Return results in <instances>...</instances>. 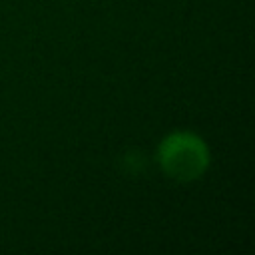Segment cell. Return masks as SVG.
<instances>
[{"label":"cell","mask_w":255,"mask_h":255,"mask_svg":"<svg viewBox=\"0 0 255 255\" xmlns=\"http://www.w3.org/2000/svg\"><path fill=\"white\" fill-rule=\"evenodd\" d=\"M159 161L167 175L175 179H193L207 165L203 143L191 133H175L167 137L159 149Z\"/></svg>","instance_id":"obj_1"}]
</instances>
